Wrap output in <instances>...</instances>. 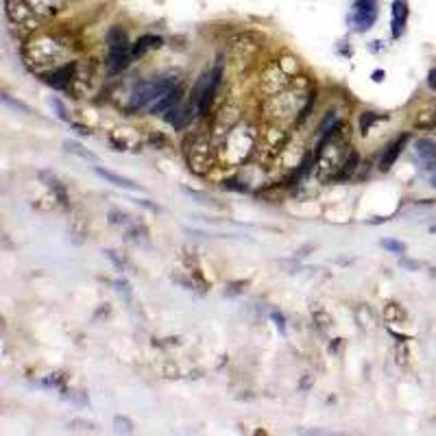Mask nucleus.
<instances>
[{
    "label": "nucleus",
    "instance_id": "4",
    "mask_svg": "<svg viewBox=\"0 0 436 436\" xmlns=\"http://www.w3.org/2000/svg\"><path fill=\"white\" fill-rule=\"evenodd\" d=\"M184 149H186V160L192 172L196 174L210 172V168L214 166V155H212V144L206 135L203 133L190 135L184 144Z\"/></svg>",
    "mask_w": 436,
    "mask_h": 436
},
{
    "label": "nucleus",
    "instance_id": "7",
    "mask_svg": "<svg viewBox=\"0 0 436 436\" xmlns=\"http://www.w3.org/2000/svg\"><path fill=\"white\" fill-rule=\"evenodd\" d=\"M74 74H77V64H64V66H57L42 77V81L50 87H55V90H66V87L74 81Z\"/></svg>",
    "mask_w": 436,
    "mask_h": 436
},
{
    "label": "nucleus",
    "instance_id": "23",
    "mask_svg": "<svg viewBox=\"0 0 436 436\" xmlns=\"http://www.w3.org/2000/svg\"><path fill=\"white\" fill-rule=\"evenodd\" d=\"M50 103L55 105V109H57V116H60L62 121H68V118H66V109H64V105H62L60 101H57V99H52Z\"/></svg>",
    "mask_w": 436,
    "mask_h": 436
},
{
    "label": "nucleus",
    "instance_id": "20",
    "mask_svg": "<svg viewBox=\"0 0 436 436\" xmlns=\"http://www.w3.org/2000/svg\"><path fill=\"white\" fill-rule=\"evenodd\" d=\"M271 318H273L275 328L279 330V334L286 336V316H284L281 312H271Z\"/></svg>",
    "mask_w": 436,
    "mask_h": 436
},
{
    "label": "nucleus",
    "instance_id": "21",
    "mask_svg": "<svg viewBox=\"0 0 436 436\" xmlns=\"http://www.w3.org/2000/svg\"><path fill=\"white\" fill-rule=\"evenodd\" d=\"M3 101L9 105V107H13V109H18V111H22V113H31V109H28L24 103H20V101H13L9 94H3Z\"/></svg>",
    "mask_w": 436,
    "mask_h": 436
},
{
    "label": "nucleus",
    "instance_id": "16",
    "mask_svg": "<svg viewBox=\"0 0 436 436\" xmlns=\"http://www.w3.org/2000/svg\"><path fill=\"white\" fill-rule=\"evenodd\" d=\"M66 149L70 151V153H74V155H79L81 160H85V162H99V157L94 155V153H90V151H85L81 144H77V142H70V140H66Z\"/></svg>",
    "mask_w": 436,
    "mask_h": 436
},
{
    "label": "nucleus",
    "instance_id": "8",
    "mask_svg": "<svg viewBox=\"0 0 436 436\" xmlns=\"http://www.w3.org/2000/svg\"><path fill=\"white\" fill-rule=\"evenodd\" d=\"M179 103H184V87H181V85L172 87V90H170L168 94H164L160 101H155V103H153L147 111H149V113H153V116H157V113H166L168 109L177 107Z\"/></svg>",
    "mask_w": 436,
    "mask_h": 436
},
{
    "label": "nucleus",
    "instance_id": "5",
    "mask_svg": "<svg viewBox=\"0 0 436 436\" xmlns=\"http://www.w3.org/2000/svg\"><path fill=\"white\" fill-rule=\"evenodd\" d=\"M377 20V0H356L354 9L349 13V24L354 26L356 33H364L373 28Z\"/></svg>",
    "mask_w": 436,
    "mask_h": 436
},
{
    "label": "nucleus",
    "instance_id": "12",
    "mask_svg": "<svg viewBox=\"0 0 436 436\" xmlns=\"http://www.w3.org/2000/svg\"><path fill=\"white\" fill-rule=\"evenodd\" d=\"M162 46V38L160 35H142L133 46H131V52H133V60L138 57H144L149 50H155Z\"/></svg>",
    "mask_w": 436,
    "mask_h": 436
},
{
    "label": "nucleus",
    "instance_id": "27",
    "mask_svg": "<svg viewBox=\"0 0 436 436\" xmlns=\"http://www.w3.org/2000/svg\"><path fill=\"white\" fill-rule=\"evenodd\" d=\"M369 50H371V52H380V50H382V42H380V40H375V42H371Z\"/></svg>",
    "mask_w": 436,
    "mask_h": 436
},
{
    "label": "nucleus",
    "instance_id": "17",
    "mask_svg": "<svg viewBox=\"0 0 436 436\" xmlns=\"http://www.w3.org/2000/svg\"><path fill=\"white\" fill-rule=\"evenodd\" d=\"M389 116H382V113H373V111H369V113H362V118H360V131L367 135V131L371 129V125L373 123H377V121H386Z\"/></svg>",
    "mask_w": 436,
    "mask_h": 436
},
{
    "label": "nucleus",
    "instance_id": "3",
    "mask_svg": "<svg viewBox=\"0 0 436 436\" xmlns=\"http://www.w3.org/2000/svg\"><path fill=\"white\" fill-rule=\"evenodd\" d=\"M64 57V48L50 38H40L28 44V50H24V60L28 66H33L38 74H42V68H55V64Z\"/></svg>",
    "mask_w": 436,
    "mask_h": 436
},
{
    "label": "nucleus",
    "instance_id": "9",
    "mask_svg": "<svg viewBox=\"0 0 436 436\" xmlns=\"http://www.w3.org/2000/svg\"><path fill=\"white\" fill-rule=\"evenodd\" d=\"M406 22H408V3L406 0H395L393 3V20H391V26H393V38L399 40L403 28H406Z\"/></svg>",
    "mask_w": 436,
    "mask_h": 436
},
{
    "label": "nucleus",
    "instance_id": "24",
    "mask_svg": "<svg viewBox=\"0 0 436 436\" xmlns=\"http://www.w3.org/2000/svg\"><path fill=\"white\" fill-rule=\"evenodd\" d=\"M399 264H401V267H406V269H413V271H417V269H419V262L406 259V257H401V259H399Z\"/></svg>",
    "mask_w": 436,
    "mask_h": 436
},
{
    "label": "nucleus",
    "instance_id": "10",
    "mask_svg": "<svg viewBox=\"0 0 436 436\" xmlns=\"http://www.w3.org/2000/svg\"><path fill=\"white\" fill-rule=\"evenodd\" d=\"M94 172L99 174L101 179L109 181V184L116 186V188H123V190H129V192H142V188H140L138 184H133V181L127 179V177H121V174H116V172H111V170H105V168L96 166Z\"/></svg>",
    "mask_w": 436,
    "mask_h": 436
},
{
    "label": "nucleus",
    "instance_id": "22",
    "mask_svg": "<svg viewBox=\"0 0 436 436\" xmlns=\"http://www.w3.org/2000/svg\"><path fill=\"white\" fill-rule=\"evenodd\" d=\"M127 218H129L127 214H121V212H116V210H111V212H109V220H111L113 225H125V223H127Z\"/></svg>",
    "mask_w": 436,
    "mask_h": 436
},
{
    "label": "nucleus",
    "instance_id": "30",
    "mask_svg": "<svg viewBox=\"0 0 436 436\" xmlns=\"http://www.w3.org/2000/svg\"><path fill=\"white\" fill-rule=\"evenodd\" d=\"M386 220H389V218H382V216H375V218H373V220H369V223H371V225H382V223H386Z\"/></svg>",
    "mask_w": 436,
    "mask_h": 436
},
{
    "label": "nucleus",
    "instance_id": "15",
    "mask_svg": "<svg viewBox=\"0 0 436 436\" xmlns=\"http://www.w3.org/2000/svg\"><path fill=\"white\" fill-rule=\"evenodd\" d=\"M358 168V153L356 151H349V155L345 157L342 166H340V172L336 174V181H347L354 177V172Z\"/></svg>",
    "mask_w": 436,
    "mask_h": 436
},
{
    "label": "nucleus",
    "instance_id": "1",
    "mask_svg": "<svg viewBox=\"0 0 436 436\" xmlns=\"http://www.w3.org/2000/svg\"><path fill=\"white\" fill-rule=\"evenodd\" d=\"M174 77H160L151 81H142L133 87L131 92V109H149L155 101H160L164 94H168L172 87H177Z\"/></svg>",
    "mask_w": 436,
    "mask_h": 436
},
{
    "label": "nucleus",
    "instance_id": "26",
    "mask_svg": "<svg viewBox=\"0 0 436 436\" xmlns=\"http://www.w3.org/2000/svg\"><path fill=\"white\" fill-rule=\"evenodd\" d=\"M384 77H386V74H384V70H375V72L371 74V79H373L375 83H382V81H384Z\"/></svg>",
    "mask_w": 436,
    "mask_h": 436
},
{
    "label": "nucleus",
    "instance_id": "11",
    "mask_svg": "<svg viewBox=\"0 0 436 436\" xmlns=\"http://www.w3.org/2000/svg\"><path fill=\"white\" fill-rule=\"evenodd\" d=\"M410 140V135L408 133H403V135H399L391 147L386 149V153H384V157H382V162H380V170H391L393 168V164L397 162V157H399V153L403 151V147H406V142Z\"/></svg>",
    "mask_w": 436,
    "mask_h": 436
},
{
    "label": "nucleus",
    "instance_id": "14",
    "mask_svg": "<svg viewBox=\"0 0 436 436\" xmlns=\"http://www.w3.org/2000/svg\"><path fill=\"white\" fill-rule=\"evenodd\" d=\"M40 179H42V181H46V186H48V188H52V192L57 194V199L62 201V206H68V192H66L64 184H62L60 179H57L55 174H50V172L42 170V172H40Z\"/></svg>",
    "mask_w": 436,
    "mask_h": 436
},
{
    "label": "nucleus",
    "instance_id": "6",
    "mask_svg": "<svg viewBox=\"0 0 436 436\" xmlns=\"http://www.w3.org/2000/svg\"><path fill=\"white\" fill-rule=\"evenodd\" d=\"M5 7H7V16L11 22L20 24V26H28L33 28L38 26V11L26 3V0H5Z\"/></svg>",
    "mask_w": 436,
    "mask_h": 436
},
{
    "label": "nucleus",
    "instance_id": "29",
    "mask_svg": "<svg viewBox=\"0 0 436 436\" xmlns=\"http://www.w3.org/2000/svg\"><path fill=\"white\" fill-rule=\"evenodd\" d=\"M427 85L432 90H436V70H430V79H427Z\"/></svg>",
    "mask_w": 436,
    "mask_h": 436
},
{
    "label": "nucleus",
    "instance_id": "18",
    "mask_svg": "<svg viewBox=\"0 0 436 436\" xmlns=\"http://www.w3.org/2000/svg\"><path fill=\"white\" fill-rule=\"evenodd\" d=\"M380 247L391 251V253H406V245L397 240H380Z\"/></svg>",
    "mask_w": 436,
    "mask_h": 436
},
{
    "label": "nucleus",
    "instance_id": "2",
    "mask_svg": "<svg viewBox=\"0 0 436 436\" xmlns=\"http://www.w3.org/2000/svg\"><path fill=\"white\" fill-rule=\"evenodd\" d=\"M107 46H109L107 60H105L107 72L118 74L125 68H129V64L133 62V52H131V44H129L127 33L123 31V28H118V26L111 28V31L107 33Z\"/></svg>",
    "mask_w": 436,
    "mask_h": 436
},
{
    "label": "nucleus",
    "instance_id": "28",
    "mask_svg": "<svg viewBox=\"0 0 436 436\" xmlns=\"http://www.w3.org/2000/svg\"><path fill=\"white\" fill-rule=\"evenodd\" d=\"M72 129H77V133H81V135H90L92 131L90 129H87V127H81V125H70Z\"/></svg>",
    "mask_w": 436,
    "mask_h": 436
},
{
    "label": "nucleus",
    "instance_id": "25",
    "mask_svg": "<svg viewBox=\"0 0 436 436\" xmlns=\"http://www.w3.org/2000/svg\"><path fill=\"white\" fill-rule=\"evenodd\" d=\"M242 284V281H240ZM240 284H229L227 286V295H240L242 293V288H238Z\"/></svg>",
    "mask_w": 436,
    "mask_h": 436
},
{
    "label": "nucleus",
    "instance_id": "19",
    "mask_svg": "<svg viewBox=\"0 0 436 436\" xmlns=\"http://www.w3.org/2000/svg\"><path fill=\"white\" fill-rule=\"evenodd\" d=\"M113 425H116V432H125V434L133 432V423H131L127 417H116V419H113Z\"/></svg>",
    "mask_w": 436,
    "mask_h": 436
},
{
    "label": "nucleus",
    "instance_id": "13",
    "mask_svg": "<svg viewBox=\"0 0 436 436\" xmlns=\"http://www.w3.org/2000/svg\"><path fill=\"white\" fill-rule=\"evenodd\" d=\"M26 3L38 11V16H52L62 11L66 0H26Z\"/></svg>",
    "mask_w": 436,
    "mask_h": 436
}]
</instances>
